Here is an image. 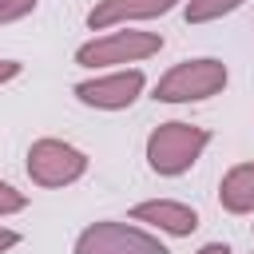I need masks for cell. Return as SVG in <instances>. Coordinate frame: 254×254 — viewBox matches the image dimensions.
<instances>
[{
  "instance_id": "obj_1",
  "label": "cell",
  "mask_w": 254,
  "mask_h": 254,
  "mask_svg": "<svg viewBox=\"0 0 254 254\" xmlns=\"http://www.w3.org/2000/svg\"><path fill=\"white\" fill-rule=\"evenodd\" d=\"M210 147V131L198 127V123H187V119H167L159 123L147 143H143V159L151 167V175L159 179H179L187 175Z\"/></svg>"
},
{
  "instance_id": "obj_2",
  "label": "cell",
  "mask_w": 254,
  "mask_h": 254,
  "mask_svg": "<svg viewBox=\"0 0 254 254\" xmlns=\"http://www.w3.org/2000/svg\"><path fill=\"white\" fill-rule=\"evenodd\" d=\"M163 52V36L159 32H143V28H111L91 36L87 44L75 48V64L87 71H107V67H139L143 60Z\"/></svg>"
},
{
  "instance_id": "obj_3",
  "label": "cell",
  "mask_w": 254,
  "mask_h": 254,
  "mask_svg": "<svg viewBox=\"0 0 254 254\" xmlns=\"http://www.w3.org/2000/svg\"><path fill=\"white\" fill-rule=\"evenodd\" d=\"M230 83V71L218 56H194V60H179L175 67H167L155 83V95L159 103H202V99H214L222 95Z\"/></svg>"
},
{
  "instance_id": "obj_4",
  "label": "cell",
  "mask_w": 254,
  "mask_h": 254,
  "mask_svg": "<svg viewBox=\"0 0 254 254\" xmlns=\"http://www.w3.org/2000/svg\"><path fill=\"white\" fill-rule=\"evenodd\" d=\"M87 167H91L87 151L75 147V143H67V139H56V135L36 139V143L28 147V155H24L28 179H32L36 187H44V190H64V187L79 183V179L87 175Z\"/></svg>"
},
{
  "instance_id": "obj_5",
  "label": "cell",
  "mask_w": 254,
  "mask_h": 254,
  "mask_svg": "<svg viewBox=\"0 0 254 254\" xmlns=\"http://www.w3.org/2000/svg\"><path fill=\"white\" fill-rule=\"evenodd\" d=\"M71 254H171V250L147 226L119 222V218H99V222H87L75 234Z\"/></svg>"
},
{
  "instance_id": "obj_6",
  "label": "cell",
  "mask_w": 254,
  "mask_h": 254,
  "mask_svg": "<svg viewBox=\"0 0 254 254\" xmlns=\"http://www.w3.org/2000/svg\"><path fill=\"white\" fill-rule=\"evenodd\" d=\"M143 91H147L143 67H107L71 87V95L91 111H127Z\"/></svg>"
},
{
  "instance_id": "obj_7",
  "label": "cell",
  "mask_w": 254,
  "mask_h": 254,
  "mask_svg": "<svg viewBox=\"0 0 254 254\" xmlns=\"http://www.w3.org/2000/svg\"><path fill=\"white\" fill-rule=\"evenodd\" d=\"M183 8V0H95V8L87 12V28L91 32H111V28H135L143 20L167 16Z\"/></svg>"
},
{
  "instance_id": "obj_8",
  "label": "cell",
  "mask_w": 254,
  "mask_h": 254,
  "mask_svg": "<svg viewBox=\"0 0 254 254\" xmlns=\"http://www.w3.org/2000/svg\"><path fill=\"white\" fill-rule=\"evenodd\" d=\"M131 222H143L147 230L167 238H190L198 230V210L179 198H147L131 206Z\"/></svg>"
},
{
  "instance_id": "obj_9",
  "label": "cell",
  "mask_w": 254,
  "mask_h": 254,
  "mask_svg": "<svg viewBox=\"0 0 254 254\" xmlns=\"http://www.w3.org/2000/svg\"><path fill=\"white\" fill-rule=\"evenodd\" d=\"M218 206L226 214H254V163H234L218 179Z\"/></svg>"
},
{
  "instance_id": "obj_10",
  "label": "cell",
  "mask_w": 254,
  "mask_h": 254,
  "mask_svg": "<svg viewBox=\"0 0 254 254\" xmlns=\"http://www.w3.org/2000/svg\"><path fill=\"white\" fill-rule=\"evenodd\" d=\"M246 0H183V20L187 24H214L230 12H238Z\"/></svg>"
},
{
  "instance_id": "obj_11",
  "label": "cell",
  "mask_w": 254,
  "mask_h": 254,
  "mask_svg": "<svg viewBox=\"0 0 254 254\" xmlns=\"http://www.w3.org/2000/svg\"><path fill=\"white\" fill-rule=\"evenodd\" d=\"M28 210V194L20 187H12L8 179H0V218H12V214H24Z\"/></svg>"
},
{
  "instance_id": "obj_12",
  "label": "cell",
  "mask_w": 254,
  "mask_h": 254,
  "mask_svg": "<svg viewBox=\"0 0 254 254\" xmlns=\"http://www.w3.org/2000/svg\"><path fill=\"white\" fill-rule=\"evenodd\" d=\"M36 8H40V0H0V28L28 20Z\"/></svg>"
},
{
  "instance_id": "obj_13",
  "label": "cell",
  "mask_w": 254,
  "mask_h": 254,
  "mask_svg": "<svg viewBox=\"0 0 254 254\" xmlns=\"http://www.w3.org/2000/svg\"><path fill=\"white\" fill-rule=\"evenodd\" d=\"M20 75H24V64H20V60L0 56V87H4V83H12V79H20Z\"/></svg>"
},
{
  "instance_id": "obj_14",
  "label": "cell",
  "mask_w": 254,
  "mask_h": 254,
  "mask_svg": "<svg viewBox=\"0 0 254 254\" xmlns=\"http://www.w3.org/2000/svg\"><path fill=\"white\" fill-rule=\"evenodd\" d=\"M20 242H24V234H20V230H12V226H0V254L16 250Z\"/></svg>"
},
{
  "instance_id": "obj_15",
  "label": "cell",
  "mask_w": 254,
  "mask_h": 254,
  "mask_svg": "<svg viewBox=\"0 0 254 254\" xmlns=\"http://www.w3.org/2000/svg\"><path fill=\"white\" fill-rule=\"evenodd\" d=\"M194 254H234V250H230L226 242H202V246H198Z\"/></svg>"
},
{
  "instance_id": "obj_16",
  "label": "cell",
  "mask_w": 254,
  "mask_h": 254,
  "mask_svg": "<svg viewBox=\"0 0 254 254\" xmlns=\"http://www.w3.org/2000/svg\"><path fill=\"white\" fill-rule=\"evenodd\" d=\"M250 230H254V226H250Z\"/></svg>"
}]
</instances>
